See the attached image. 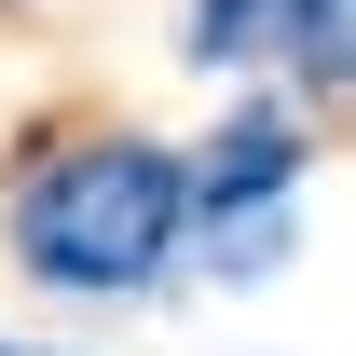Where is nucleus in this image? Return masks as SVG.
Returning a JSON list of instances; mask_svg holds the SVG:
<instances>
[{
    "label": "nucleus",
    "mask_w": 356,
    "mask_h": 356,
    "mask_svg": "<svg viewBox=\"0 0 356 356\" xmlns=\"http://www.w3.org/2000/svg\"><path fill=\"white\" fill-rule=\"evenodd\" d=\"M0 233H14V274L55 302H137L192 247V165L151 137H55L14 178Z\"/></svg>",
    "instance_id": "f257e3e1"
},
{
    "label": "nucleus",
    "mask_w": 356,
    "mask_h": 356,
    "mask_svg": "<svg viewBox=\"0 0 356 356\" xmlns=\"http://www.w3.org/2000/svg\"><path fill=\"white\" fill-rule=\"evenodd\" d=\"M288 233H302V124L233 110L192 151V247H206V274H274Z\"/></svg>",
    "instance_id": "f03ea898"
},
{
    "label": "nucleus",
    "mask_w": 356,
    "mask_h": 356,
    "mask_svg": "<svg viewBox=\"0 0 356 356\" xmlns=\"http://www.w3.org/2000/svg\"><path fill=\"white\" fill-rule=\"evenodd\" d=\"M274 69H288L302 96H356V0H288Z\"/></svg>",
    "instance_id": "7ed1b4c3"
},
{
    "label": "nucleus",
    "mask_w": 356,
    "mask_h": 356,
    "mask_svg": "<svg viewBox=\"0 0 356 356\" xmlns=\"http://www.w3.org/2000/svg\"><path fill=\"white\" fill-rule=\"evenodd\" d=\"M274 28H288V0H192L178 14V55L192 69H247V55H274Z\"/></svg>",
    "instance_id": "20e7f679"
},
{
    "label": "nucleus",
    "mask_w": 356,
    "mask_h": 356,
    "mask_svg": "<svg viewBox=\"0 0 356 356\" xmlns=\"http://www.w3.org/2000/svg\"><path fill=\"white\" fill-rule=\"evenodd\" d=\"M0 356H42V343H0Z\"/></svg>",
    "instance_id": "39448f33"
}]
</instances>
